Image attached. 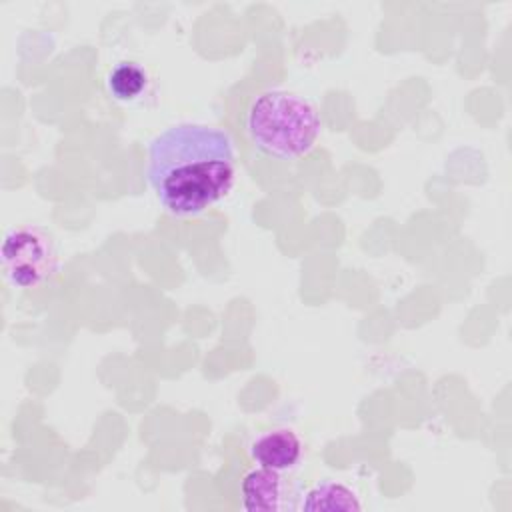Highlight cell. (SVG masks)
<instances>
[{
  "label": "cell",
  "mask_w": 512,
  "mask_h": 512,
  "mask_svg": "<svg viewBox=\"0 0 512 512\" xmlns=\"http://www.w3.org/2000/svg\"><path fill=\"white\" fill-rule=\"evenodd\" d=\"M146 176L168 212L196 216L218 202L234 182L232 140L214 126H172L150 142Z\"/></svg>",
  "instance_id": "cell-1"
},
{
  "label": "cell",
  "mask_w": 512,
  "mask_h": 512,
  "mask_svg": "<svg viewBox=\"0 0 512 512\" xmlns=\"http://www.w3.org/2000/svg\"><path fill=\"white\" fill-rule=\"evenodd\" d=\"M106 86L112 98L120 102H130L144 92L146 72L134 62H120L110 70Z\"/></svg>",
  "instance_id": "cell-7"
},
{
  "label": "cell",
  "mask_w": 512,
  "mask_h": 512,
  "mask_svg": "<svg viewBox=\"0 0 512 512\" xmlns=\"http://www.w3.org/2000/svg\"><path fill=\"white\" fill-rule=\"evenodd\" d=\"M56 268V248L46 230L32 224L8 230L2 242V270L12 286L38 288L54 276Z\"/></svg>",
  "instance_id": "cell-3"
},
{
  "label": "cell",
  "mask_w": 512,
  "mask_h": 512,
  "mask_svg": "<svg viewBox=\"0 0 512 512\" xmlns=\"http://www.w3.org/2000/svg\"><path fill=\"white\" fill-rule=\"evenodd\" d=\"M242 506L250 512H282L294 508L290 488L282 472L270 468H254L242 478Z\"/></svg>",
  "instance_id": "cell-4"
},
{
  "label": "cell",
  "mask_w": 512,
  "mask_h": 512,
  "mask_svg": "<svg viewBox=\"0 0 512 512\" xmlns=\"http://www.w3.org/2000/svg\"><path fill=\"white\" fill-rule=\"evenodd\" d=\"M244 126L260 154L290 162L314 148L322 122L318 110L306 98L284 90H270L250 102Z\"/></svg>",
  "instance_id": "cell-2"
},
{
  "label": "cell",
  "mask_w": 512,
  "mask_h": 512,
  "mask_svg": "<svg viewBox=\"0 0 512 512\" xmlns=\"http://www.w3.org/2000/svg\"><path fill=\"white\" fill-rule=\"evenodd\" d=\"M300 508L304 510H360L354 492L338 482H320L306 492Z\"/></svg>",
  "instance_id": "cell-6"
},
{
  "label": "cell",
  "mask_w": 512,
  "mask_h": 512,
  "mask_svg": "<svg viewBox=\"0 0 512 512\" xmlns=\"http://www.w3.org/2000/svg\"><path fill=\"white\" fill-rule=\"evenodd\" d=\"M250 456L262 468L286 472L298 464L302 456V442L292 430L274 428L260 434L250 444Z\"/></svg>",
  "instance_id": "cell-5"
}]
</instances>
